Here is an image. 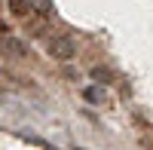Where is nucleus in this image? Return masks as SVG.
Here are the masks:
<instances>
[{"mask_svg": "<svg viewBox=\"0 0 153 150\" xmlns=\"http://www.w3.org/2000/svg\"><path fill=\"white\" fill-rule=\"evenodd\" d=\"M46 52L52 55V58H58V61H71L74 52H76V46H74L71 37L58 34V37H49V40H46Z\"/></svg>", "mask_w": 153, "mask_h": 150, "instance_id": "f257e3e1", "label": "nucleus"}, {"mask_svg": "<svg viewBox=\"0 0 153 150\" xmlns=\"http://www.w3.org/2000/svg\"><path fill=\"white\" fill-rule=\"evenodd\" d=\"M0 52H6V55H16V58H22V55H28V49H25L19 40H12V37H3L0 34Z\"/></svg>", "mask_w": 153, "mask_h": 150, "instance_id": "f03ea898", "label": "nucleus"}, {"mask_svg": "<svg viewBox=\"0 0 153 150\" xmlns=\"http://www.w3.org/2000/svg\"><path fill=\"white\" fill-rule=\"evenodd\" d=\"M9 9H12V16L28 19V16H31V9H34V0H9Z\"/></svg>", "mask_w": 153, "mask_h": 150, "instance_id": "7ed1b4c3", "label": "nucleus"}, {"mask_svg": "<svg viewBox=\"0 0 153 150\" xmlns=\"http://www.w3.org/2000/svg\"><path fill=\"white\" fill-rule=\"evenodd\" d=\"M95 80H101V83H107V80H110V71H104V68H98V71H95Z\"/></svg>", "mask_w": 153, "mask_h": 150, "instance_id": "20e7f679", "label": "nucleus"}, {"mask_svg": "<svg viewBox=\"0 0 153 150\" xmlns=\"http://www.w3.org/2000/svg\"><path fill=\"white\" fill-rule=\"evenodd\" d=\"M0 89H3V86H0Z\"/></svg>", "mask_w": 153, "mask_h": 150, "instance_id": "39448f33", "label": "nucleus"}]
</instances>
